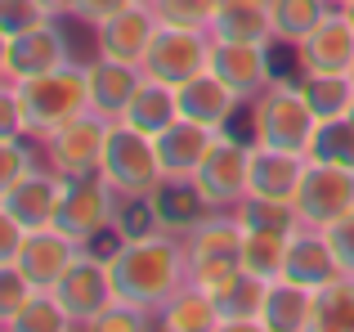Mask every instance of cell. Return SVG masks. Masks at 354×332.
Wrapping results in <instances>:
<instances>
[{
  "instance_id": "39",
  "label": "cell",
  "mask_w": 354,
  "mask_h": 332,
  "mask_svg": "<svg viewBox=\"0 0 354 332\" xmlns=\"http://www.w3.org/2000/svg\"><path fill=\"white\" fill-rule=\"evenodd\" d=\"M32 283L23 279V270L18 265H0V332H9L14 324V315L27 306V297H32Z\"/></svg>"
},
{
  "instance_id": "21",
  "label": "cell",
  "mask_w": 354,
  "mask_h": 332,
  "mask_svg": "<svg viewBox=\"0 0 354 332\" xmlns=\"http://www.w3.org/2000/svg\"><path fill=\"white\" fill-rule=\"evenodd\" d=\"M305 153L269 149V144H251V171H247V193L260 198H292L296 184L305 175Z\"/></svg>"
},
{
  "instance_id": "11",
  "label": "cell",
  "mask_w": 354,
  "mask_h": 332,
  "mask_svg": "<svg viewBox=\"0 0 354 332\" xmlns=\"http://www.w3.org/2000/svg\"><path fill=\"white\" fill-rule=\"evenodd\" d=\"M54 297H59V306L68 310L72 332L86 328L90 319H95L99 310H104L108 301L117 297V288H113V270H108V256H95V252L86 247V252H81L77 261L63 270V279L54 283Z\"/></svg>"
},
{
  "instance_id": "41",
  "label": "cell",
  "mask_w": 354,
  "mask_h": 332,
  "mask_svg": "<svg viewBox=\"0 0 354 332\" xmlns=\"http://www.w3.org/2000/svg\"><path fill=\"white\" fill-rule=\"evenodd\" d=\"M45 5L41 0H0V32L5 36H18V32H27V27H36V23H45Z\"/></svg>"
},
{
  "instance_id": "20",
  "label": "cell",
  "mask_w": 354,
  "mask_h": 332,
  "mask_svg": "<svg viewBox=\"0 0 354 332\" xmlns=\"http://www.w3.org/2000/svg\"><path fill=\"white\" fill-rule=\"evenodd\" d=\"M157 14L153 5H130L113 14L108 23H99V54H108V59H126V63H144L148 54V41L157 36Z\"/></svg>"
},
{
  "instance_id": "46",
  "label": "cell",
  "mask_w": 354,
  "mask_h": 332,
  "mask_svg": "<svg viewBox=\"0 0 354 332\" xmlns=\"http://www.w3.org/2000/svg\"><path fill=\"white\" fill-rule=\"evenodd\" d=\"M0 81H14L9 77V36L0 32Z\"/></svg>"
},
{
  "instance_id": "37",
  "label": "cell",
  "mask_w": 354,
  "mask_h": 332,
  "mask_svg": "<svg viewBox=\"0 0 354 332\" xmlns=\"http://www.w3.org/2000/svg\"><path fill=\"white\" fill-rule=\"evenodd\" d=\"M157 14V23H171V27H202L211 32V18H216L220 0H148Z\"/></svg>"
},
{
  "instance_id": "30",
  "label": "cell",
  "mask_w": 354,
  "mask_h": 332,
  "mask_svg": "<svg viewBox=\"0 0 354 332\" xmlns=\"http://www.w3.org/2000/svg\"><path fill=\"white\" fill-rule=\"evenodd\" d=\"M234 216L242 220V229H260V234L292 238L296 229H301V216H296L292 198H260V193H247L234 207Z\"/></svg>"
},
{
  "instance_id": "28",
  "label": "cell",
  "mask_w": 354,
  "mask_h": 332,
  "mask_svg": "<svg viewBox=\"0 0 354 332\" xmlns=\"http://www.w3.org/2000/svg\"><path fill=\"white\" fill-rule=\"evenodd\" d=\"M148 198H153V211H157V229H171V234L193 229L211 211L207 202H202V193H198L193 180H162Z\"/></svg>"
},
{
  "instance_id": "47",
  "label": "cell",
  "mask_w": 354,
  "mask_h": 332,
  "mask_svg": "<svg viewBox=\"0 0 354 332\" xmlns=\"http://www.w3.org/2000/svg\"><path fill=\"white\" fill-rule=\"evenodd\" d=\"M341 9H346V18H350V27H354V0H350V5H341Z\"/></svg>"
},
{
  "instance_id": "12",
  "label": "cell",
  "mask_w": 354,
  "mask_h": 332,
  "mask_svg": "<svg viewBox=\"0 0 354 332\" xmlns=\"http://www.w3.org/2000/svg\"><path fill=\"white\" fill-rule=\"evenodd\" d=\"M301 77H350L354 68V27L346 9H332L301 45H296Z\"/></svg>"
},
{
  "instance_id": "5",
  "label": "cell",
  "mask_w": 354,
  "mask_h": 332,
  "mask_svg": "<svg viewBox=\"0 0 354 332\" xmlns=\"http://www.w3.org/2000/svg\"><path fill=\"white\" fill-rule=\"evenodd\" d=\"M117 207H121V193L113 189V180H108L104 171L68 175V180H63L54 229H63V234L81 247H95L99 238L117 225Z\"/></svg>"
},
{
  "instance_id": "23",
  "label": "cell",
  "mask_w": 354,
  "mask_h": 332,
  "mask_svg": "<svg viewBox=\"0 0 354 332\" xmlns=\"http://www.w3.org/2000/svg\"><path fill=\"white\" fill-rule=\"evenodd\" d=\"M175 117H180V86L157 81V77L144 72V81H139V90L130 95L121 122L135 126V131H144V135H157V131H166Z\"/></svg>"
},
{
  "instance_id": "6",
  "label": "cell",
  "mask_w": 354,
  "mask_h": 332,
  "mask_svg": "<svg viewBox=\"0 0 354 332\" xmlns=\"http://www.w3.org/2000/svg\"><path fill=\"white\" fill-rule=\"evenodd\" d=\"M99 171L113 180L117 193H153L157 184L166 180L153 135L135 131V126H126V122H113V126H108L104 166H99Z\"/></svg>"
},
{
  "instance_id": "29",
  "label": "cell",
  "mask_w": 354,
  "mask_h": 332,
  "mask_svg": "<svg viewBox=\"0 0 354 332\" xmlns=\"http://www.w3.org/2000/svg\"><path fill=\"white\" fill-rule=\"evenodd\" d=\"M310 332H354V274H337L332 283L314 288Z\"/></svg>"
},
{
  "instance_id": "1",
  "label": "cell",
  "mask_w": 354,
  "mask_h": 332,
  "mask_svg": "<svg viewBox=\"0 0 354 332\" xmlns=\"http://www.w3.org/2000/svg\"><path fill=\"white\" fill-rule=\"evenodd\" d=\"M108 270H113V288L121 301H135V306L157 315L189 283L184 234L153 229V234H139V238H117L113 256H108Z\"/></svg>"
},
{
  "instance_id": "43",
  "label": "cell",
  "mask_w": 354,
  "mask_h": 332,
  "mask_svg": "<svg viewBox=\"0 0 354 332\" xmlns=\"http://www.w3.org/2000/svg\"><path fill=\"white\" fill-rule=\"evenodd\" d=\"M328 238H332V252H337L341 270L354 274V211H346L337 225H328Z\"/></svg>"
},
{
  "instance_id": "19",
  "label": "cell",
  "mask_w": 354,
  "mask_h": 332,
  "mask_svg": "<svg viewBox=\"0 0 354 332\" xmlns=\"http://www.w3.org/2000/svg\"><path fill=\"white\" fill-rule=\"evenodd\" d=\"M59 198H63V175L54 171V166H36V171H27L0 202H5L27 229H45L59 216Z\"/></svg>"
},
{
  "instance_id": "26",
  "label": "cell",
  "mask_w": 354,
  "mask_h": 332,
  "mask_svg": "<svg viewBox=\"0 0 354 332\" xmlns=\"http://www.w3.org/2000/svg\"><path fill=\"white\" fill-rule=\"evenodd\" d=\"M157 324L166 332H225L216 297H211L207 288H198V283H184V288L157 310Z\"/></svg>"
},
{
  "instance_id": "44",
  "label": "cell",
  "mask_w": 354,
  "mask_h": 332,
  "mask_svg": "<svg viewBox=\"0 0 354 332\" xmlns=\"http://www.w3.org/2000/svg\"><path fill=\"white\" fill-rule=\"evenodd\" d=\"M130 5H139V0H81L77 5V18H86V23H108L113 14H121V9H130Z\"/></svg>"
},
{
  "instance_id": "25",
  "label": "cell",
  "mask_w": 354,
  "mask_h": 332,
  "mask_svg": "<svg viewBox=\"0 0 354 332\" xmlns=\"http://www.w3.org/2000/svg\"><path fill=\"white\" fill-rule=\"evenodd\" d=\"M211 36L216 41H256L274 45V18H269V0H220L216 18H211Z\"/></svg>"
},
{
  "instance_id": "16",
  "label": "cell",
  "mask_w": 354,
  "mask_h": 332,
  "mask_svg": "<svg viewBox=\"0 0 354 332\" xmlns=\"http://www.w3.org/2000/svg\"><path fill=\"white\" fill-rule=\"evenodd\" d=\"M341 270L337 252H332V238L328 229H314V225H301L292 238H287V256H283V279L301 283V288H323V283H332Z\"/></svg>"
},
{
  "instance_id": "9",
  "label": "cell",
  "mask_w": 354,
  "mask_h": 332,
  "mask_svg": "<svg viewBox=\"0 0 354 332\" xmlns=\"http://www.w3.org/2000/svg\"><path fill=\"white\" fill-rule=\"evenodd\" d=\"M139 68L157 81H171V86H184L189 77L211 68V32L202 27H171L162 23L157 36L148 41V54Z\"/></svg>"
},
{
  "instance_id": "2",
  "label": "cell",
  "mask_w": 354,
  "mask_h": 332,
  "mask_svg": "<svg viewBox=\"0 0 354 332\" xmlns=\"http://www.w3.org/2000/svg\"><path fill=\"white\" fill-rule=\"evenodd\" d=\"M319 131L310 99H305L301 81H269L256 99H251V144H269V149L287 153H310V140Z\"/></svg>"
},
{
  "instance_id": "7",
  "label": "cell",
  "mask_w": 354,
  "mask_h": 332,
  "mask_svg": "<svg viewBox=\"0 0 354 332\" xmlns=\"http://www.w3.org/2000/svg\"><path fill=\"white\" fill-rule=\"evenodd\" d=\"M292 207H296V216H301V225H314V229L337 225L346 211H354V171L310 158L301 184H296V193H292Z\"/></svg>"
},
{
  "instance_id": "14",
  "label": "cell",
  "mask_w": 354,
  "mask_h": 332,
  "mask_svg": "<svg viewBox=\"0 0 354 332\" xmlns=\"http://www.w3.org/2000/svg\"><path fill=\"white\" fill-rule=\"evenodd\" d=\"M86 252L81 243H72L63 229L45 225V229H27L23 247H18V270H23V279L32 283L36 292H54V283L63 279V270H68L77 256Z\"/></svg>"
},
{
  "instance_id": "38",
  "label": "cell",
  "mask_w": 354,
  "mask_h": 332,
  "mask_svg": "<svg viewBox=\"0 0 354 332\" xmlns=\"http://www.w3.org/2000/svg\"><path fill=\"white\" fill-rule=\"evenodd\" d=\"M27 140H32V135H23V140H0V198H5L27 171L41 166V162H36V149Z\"/></svg>"
},
{
  "instance_id": "10",
  "label": "cell",
  "mask_w": 354,
  "mask_h": 332,
  "mask_svg": "<svg viewBox=\"0 0 354 332\" xmlns=\"http://www.w3.org/2000/svg\"><path fill=\"white\" fill-rule=\"evenodd\" d=\"M108 117L99 113H81L72 122H63L59 131H50L41 140L45 149V162L68 180V175H90L104 166V144H108Z\"/></svg>"
},
{
  "instance_id": "45",
  "label": "cell",
  "mask_w": 354,
  "mask_h": 332,
  "mask_svg": "<svg viewBox=\"0 0 354 332\" xmlns=\"http://www.w3.org/2000/svg\"><path fill=\"white\" fill-rule=\"evenodd\" d=\"M41 5H45V14H50V18H68V14H77L81 0H41Z\"/></svg>"
},
{
  "instance_id": "15",
  "label": "cell",
  "mask_w": 354,
  "mask_h": 332,
  "mask_svg": "<svg viewBox=\"0 0 354 332\" xmlns=\"http://www.w3.org/2000/svg\"><path fill=\"white\" fill-rule=\"evenodd\" d=\"M63 63H72V45L63 36L59 18H45V23L9 36V77L14 81L41 77V72H54Z\"/></svg>"
},
{
  "instance_id": "8",
  "label": "cell",
  "mask_w": 354,
  "mask_h": 332,
  "mask_svg": "<svg viewBox=\"0 0 354 332\" xmlns=\"http://www.w3.org/2000/svg\"><path fill=\"white\" fill-rule=\"evenodd\" d=\"M247 171H251V144H238L234 135L220 131L207 158L193 171V184L211 211H234L247 198Z\"/></svg>"
},
{
  "instance_id": "40",
  "label": "cell",
  "mask_w": 354,
  "mask_h": 332,
  "mask_svg": "<svg viewBox=\"0 0 354 332\" xmlns=\"http://www.w3.org/2000/svg\"><path fill=\"white\" fill-rule=\"evenodd\" d=\"M23 135H32V131H27L18 81H0V140H23Z\"/></svg>"
},
{
  "instance_id": "48",
  "label": "cell",
  "mask_w": 354,
  "mask_h": 332,
  "mask_svg": "<svg viewBox=\"0 0 354 332\" xmlns=\"http://www.w3.org/2000/svg\"><path fill=\"white\" fill-rule=\"evenodd\" d=\"M328 5H332V9H341V5H350V0H328Z\"/></svg>"
},
{
  "instance_id": "17",
  "label": "cell",
  "mask_w": 354,
  "mask_h": 332,
  "mask_svg": "<svg viewBox=\"0 0 354 332\" xmlns=\"http://www.w3.org/2000/svg\"><path fill=\"white\" fill-rule=\"evenodd\" d=\"M220 131H211V126L193 122V117H175L166 131L153 135L157 144V158H162V175L166 180H193V171H198V162L207 158V149L216 144Z\"/></svg>"
},
{
  "instance_id": "27",
  "label": "cell",
  "mask_w": 354,
  "mask_h": 332,
  "mask_svg": "<svg viewBox=\"0 0 354 332\" xmlns=\"http://www.w3.org/2000/svg\"><path fill=\"white\" fill-rule=\"evenodd\" d=\"M310 301H314L310 288H301L292 279H269L260 328L265 332H310Z\"/></svg>"
},
{
  "instance_id": "50",
  "label": "cell",
  "mask_w": 354,
  "mask_h": 332,
  "mask_svg": "<svg viewBox=\"0 0 354 332\" xmlns=\"http://www.w3.org/2000/svg\"><path fill=\"white\" fill-rule=\"evenodd\" d=\"M350 81H354V68H350Z\"/></svg>"
},
{
  "instance_id": "33",
  "label": "cell",
  "mask_w": 354,
  "mask_h": 332,
  "mask_svg": "<svg viewBox=\"0 0 354 332\" xmlns=\"http://www.w3.org/2000/svg\"><path fill=\"white\" fill-rule=\"evenodd\" d=\"M283 256H287L283 234L242 229V270L247 274H256V279H283Z\"/></svg>"
},
{
  "instance_id": "51",
  "label": "cell",
  "mask_w": 354,
  "mask_h": 332,
  "mask_svg": "<svg viewBox=\"0 0 354 332\" xmlns=\"http://www.w3.org/2000/svg\"><path fill=\"white\" fill-rule=\"evenodd\" d=\"M139 5H148V0H139Z\"/></svg>"
},
{
  "instance_id": "22",
  "label": "cell",
  "mask_w": 354,
  "mask_h": 332,
  "mask_svg": "<svg viewBox=\"0 0 354 332\" xmlns=\"http://www.w3.org/2000/svg\"><path fill=\"white\" fill-rule=\"evenodd\" d=\"M238 104L242 99L211 68L198 72V77H189L180 86V113L193 117V122H202V126H211V131H225V122L238 113Z\"/></svg>"
},
{
  "instance_id": "31",
  "label": "cell",
  "mask_w": 354,
  "mask_h": 332,
  "mask_svg": "<svg viewBox=\"0 0 354 332\" xmlns=\"http://www.w3.org/2000/svg\"><path fill=\"white\" fill-rule=\"evenodd\" d=\"M328 14H332L328 0H269L274 41H283V45H301Z\"/></svg>"
},
{
  "instance_id": "32",
  "label": "cell",
  "mask_w": 354,
  "mask_h": 332,
  "mask_svg": "<svg viewBox=\"0 0 354 332\" xmlns=\"http://www.w3.org/2000/svg\"><path fill=\"white\" fill-rule=\"evenodd\" d=\"M305 158L354 171V122H350V117H328V122H319V131H314Z\"/></svg>"
},
{
  "instance_id": "13",
  "label": "cell",
  "mask_w": 354,
  "mask_h": 332,
  "mask_svg": "<svg viewBox=\"0 0 354 332\" xmlns=\"http://www.w3.org/2000/svg\"><path fill=\"white\" fill-rule=\"evenodd\" d=\"M211 72L234 90L242 104H251V99L274 81L269 45H256V41H216V36H211Z\"/></svg>"
},
{
  "instance_id": "35",
  "label": "cell",
  "mask_w": 354,
  "mask_h": 332,
  "mask_svg": "<svg viewBox=\"0 0 354 332\" xmlns=\"http://www.w3.org/2000/svg\"><path fill=\"white\" fill-rule=\"evenodd\" d=\"M9 332H72V319H68V310L59 306L54 292H32L27 306L14 315Z\"/></svg>"
},
{
  "instance_id": "34",
  "label": "cell",
  "mask_w": 354,
  "mask_h": 332,
  "mask_svg": "<svg viewBox=\"0 0 354 332\" xmlns=\"http://www.w3.org/2000/svg\"><path fill=\"white\" fill-rule=\"evenodd\" d=\"M301 90H305V99H310L319 122L346 117L350 104H354V81L350 77H301Z\"/></svg>"
},
{
  "instance_id": "36",
  "label": "cell",
  "mask_w": 354,
  "mask_h": 332,
  "mask_svg": "<svg viewBox=\"0 0 354 332\" xmlns=\"http://www.w3.org/2000/svg\"><path fill=\"white\" fill-rule=\"evenodd\" d=\"M157 324V315L153 310H144V306H135V301H121V297H113L104 310H99L95 319H90V332H148Z\"/></svg>"
},
{
  "instance_id": "4",
  "label": "cell",
  "mask_w": 354,
  "mask_h": 332,
  "mask_svg": "<svg viewBox=\"0 0 354 332\" xmlns=\"http://www.w3.org/2000/svg\"><path fill=\"white\" fill-rule=\"evenodd\" d=\"M189 283L216 292L229 274L242 270V220L234 211H207L193 229H184Z\"/></svg>"
},
{
  "instance_id": "42",
  "label": "cell",
  "mask_w": 354,
  "mask_h": 332,
  "mask_svg": "<svg viewBox=\"0 0 354 332\" xmlns=\"http://www.w3.org/2000/svg\"><path fill=\"white\" fill-rule=\"evenodd\" d=\"M23 238H27V225L5 207V202H0V265H14V261H18V247H23Z\"/></svg>"
},
{
  "instance_id": "18",
  "label": "cell",
  "mask_w": 354,
  "mask_h": 332,
  "mask_svg": "<svg viewBox=\"0 0 354 332\" xmlns=\"http://www.w3.org/2000/svg\"><path fill=\"white\" fill-rule=\"evenodd\" d=\"M139 81H144V68H139V63H126V59H108V54H99V59H90V63H86L90 113L108 117V122H121V113H126L130 95L139 90Z\"/></svg>"
},
{
  "instance_id": "49",
  "label": "cell",
  "mask_w": 354,
  "mask_h": 332,
  "mask_svg": "<svg viewBox=\"0 0 354 332\" xmlns=\"http://www.w3.org/2000/svg\"><path fill=\"white\" fill-rule=\"evenodd\" d=\"M346 117H350V122H354V104H350V113H346Z\"/></svg>"
},
{
  "instance_id": "3",
  "label": "cell",
  "mask_w": 354,
  "mask_h": 332,
  "mask_svg": "<svg viewBox=\"0 0 354 332\" xmlns=\"http://www.w3.org/2000/svg\"><path fill=\"white\" fill-rule=\"evenodd\" d=\"M23 95V113H27V131L32 140H45L50 131H59L63 122L90 113V86H86V63H63L54 72L18 81Z\"/></svg>"
},
{
  "instance_id": "24",
  "label": "cell",
  "mask_w": 354,
  "mask_h": 332,
  "mask_svg": "<svg viewBox=\"0 0 354 332\" xmlns=\"http://www.w3.org/2000/svg\"><path fill=\"white\" fill-rule=\"evenodd\" d=\"M265 292H269V279H256V274H247V270L229 274V279L211 292V297H216V306H220V319H225V332L260 328Z\"/></svg>"
}]
</instances>
